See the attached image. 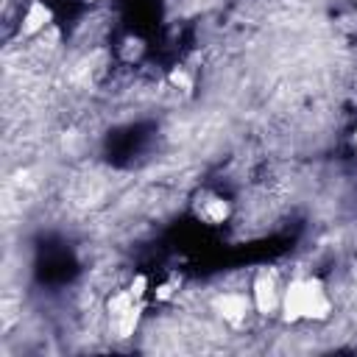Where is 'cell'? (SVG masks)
Here are the masks:
<instances>
[{
    "instance_id": "cell-9",
    "label": "cell",
    "mask_w": 357,
    "mask_h": 357,
    "mask_svg": "<svg viewBox=\"0 0 357 357\" xmlns=\"http://www.w3.org/2000/svg\"><path fill=\"white\" fill-rule=\"evenodd\" d=\"M126 287H128L139 301H148V296L153 293V282H151V276H148V273H142V271H139V273H134V276L128 279V284H126Z\"/></svg>"
},
{
    "instance_id": "cell-2",
    "label": "cell",
    "mask_w": 357,
    "mask_h": 357,
    "mask_svg": "<svg viewBox=\"0 0 357 357\" xmlns=\"http://www.w3.org/2000/svg\"><path fill=\"white\" fill-rule=\"evenodd\" d=\"M145 307H148V301H139L128 287L112 290L109 298H106V318H109L112 335L117 340L134 337L142 318H145Z\"/></svg>"
},
{
    "instance_id": "cell-10",
    "label": "cell",
    "mask_w": 357,
    "mask_h": 357,
    "mask_svg": "<svg viewBox=\"0 0 357 357\" xmlns=\"http://www.w3.org/2000/svg\"><path fill=\"white\" fill-rule=\"evenodd\" d=\"M176 290H178V282H176V279H165V282H156V284H153V293H151V296H153L156 301H170V298L176 296Z\"/></svg>"
},
{
    "instance_id": "cell-4",
    "label": "cell",
    "mask_w": 357,
    "mask_h": 357,
    "mask_svg": "<svg viewBox=\"0 0 357 357\" xmlns=\"http://www.w3.org/2000/svg\"><path fill=\"white\" fill-rule=\"evenodd\" d=\"M190 209L192 218L204 226H226L234 218V201L220 190H198Z\"/></svg>"
},
{
    "instance_id": "cell-5",
    "label": "cell",
    "mask_w": 357,
    "mask_h": 357,
    "mask_svg": "<svg viewBox=\"0 0 357 357\" xmlns=\"http://www.w3.org/2000/svg\"><path fill=\"white\" fill-rule=\"evenodd\" d=\"M212 312L231 329H240L248 324V318L254 315V304H251V293L245 290H220L212 296Z\"/></svg>"
},
{
    "instance_id": "cell-11",
    "label": "cell",
    "mask_w": 357,
    "mask_h": 357,
    "mask_svg": "<svg viewBox=\"0 0 357 357\" xmlns=\"http://www.w3.org/2000/svg\"><path fill=\"white\" fill-rule=\"evenodd\" d=\"M351 145H354V151H357V126L351 128Z\"/></svg>"
},
{
    "instance_id": "cell-1",
    "label": "cell",
    "mask_w": 357,
    "mask_h": 357,
    "mask_svg": "<svg viewBox=\"0 0 357 357\" xmlns=\"http://www.w3.org/2000/svg\"><path fill=\"white\" fill-rule=\"evenodd\" d=\"M335 312V301L329 296V287L315 273H298L290 276L282 287V304H279V321L282 324H324Z\"/></svg>"
},
{
    "instance_id": "cell-6",
    "label": "cell",
    "mask_w": 357,
    "mask_h": 357,
    "mask_svg": "<svg viewBox=\"0 0 357 357\" xmlns=\"http://www.w3.org/2000/svg\"><path fill=\"white\" fill-rule=\"evenodd\" d=\"M53 22H56V14L47 0H28V6L20 14L17 33H20V39H36L47 28H53Z\"/></svg>"
},
{
    "instance_id": "cell-3",
    "label": "cell",
    "mask_w": 357,
    "mask_h": 357,
    "mask_svg": "<svg viewBox=\"0 0 357 357\" xmlns=\"http://www.w3.org/2000/svg\"><path fill=\"white\" fill-rule=\"evenodd\" d=\"M282 287H284V282L279 279L276 268H257L254 276H251V284H248L254 315L276 318L279 315V304H282Z\"/></svg>"
},
{
    "instance_id": "cell-7",
    "label": "cell",
    "mask_w": 357,
    "mask_h": 357,
    "mask_svg": "<svg viewBox=\"0 0 357 357\" xmlns=\"http://www.w3.org/2000/svg\"><path fill=\"white\" fill-rule=\"evenodd\" d=\"M165 81H167L170 89L181 92V95H192V89H195V75H192V70L184 67V64H173V67L167 70Z\"/></svg>"
},
{
    "instance_id": "cell-8",
    "label": "cell",
    "mask_w": 357,
    "mask_h": 357,
    "mask_svg": "<svg viewBox=\"0 0 357 357\" xmlns=\"http://www.w3.org/2000/svg\"><path fill=\"white\" fill-rule=\"evenodd\" d=\"M145 50H148V45H145V39H142L139 33H128V36L120 42V59L128 61V64L139 61V59L145 56Z\"/></svg>"
}]
</instances>
